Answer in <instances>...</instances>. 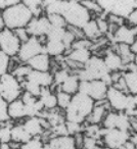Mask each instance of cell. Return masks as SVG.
<instances>
[{
  "instance_id": "cell-57",
  "label": "cell",
  "mask_w": 137,
  "mask_h": 149,
  "mask_svg": "<svg viewBox=\"0 0 137 149\" xmlns=\"http://www.w3.org/2000/svg\"><path fill=\"white\" fill-rule=\"evenodd\" d=\"M134 30H135V33H136V38H137V27H135Z\"/></svg>"
},
{
  "instance_id": "cell-11",
  "label": "cell",
  "mask_w": 137,
  "mask_h": 149,
  "mask_svg": "<svg viewBox=\"0 0 137 149\" xmlns=\"http://www.w3.org/2000/svg\"><path fill=\"white\" fill-rule=\"evenodd\" d=\"M83 68L90 74L92 81L101 80L104 76L110 72L104 63L103 58L97 55H92L90 59L83 65Z\"/></svg>"
},
{
  "instance_id": "cell-34",
  "label": "cell",
  "mask_w": 137,
  "mask_h": 149,
  "mask_svg": "<svg viewBox=\"0 0 137 149\" xmlns=\"http://www.w3.org/2000/svg\"><path fill=\"white\" fill-rule=\"evenodd\" d=\"M30 72H31V68H30L27 64L21 63L13 72H10V74H13V76H15V77L22 83V82H24L26 79H27L28 74H29Z\"/></svg>"
},
{
  "instance_id": "cell-37",
  "label": "cell",
  "mask_w": 137,
  "mask_h": 149,
  "mask_svg": "<svg viewBox=\"0 0 137 149\" xmlns=\"http://www.w3.org/2000/svg\"><path fill=\"white\" fill-rule=\"evenodd\" d=\"M21 149H45V143L42 142V140L37 138H32L28 142L21 145Z\"/></svg>"
},
{
  "instance_id": "cell-18",
  "label": "cell",
  "mask_w": 137,
  "mask_h": 149,
  "mask_svg": "<svg viewBox=\"0 0 137 149\" xmlns=\"http://www.w3.org/2000/svg\"><path fill=\"white\" fill-rule=\"evenodd\" d=\"M108 102L106 100H102L99 102H95L93 109H92L90 116H88L86 122L91 125H100L103 120L104 116L108 112Z\"/></svg>"
},
{
  "instance_id": "cell-23",
  "label": "cell",
  "mask_w": 137,
  "mask_h": 149,
  "mask_svg": "<svg viewBox=\"0 0 137 149\" xmlns=\"http://www.w3.org/2000/svg\"><path fill=\"white\" fill-rule=\"evenodd\" d=\"M91 56V50L89 49H71V51L68 52L66 58L83 66L90 59Z\"/></svg>"
},
{
  "instance_id": "cell-51",
  "label": "cell",
  "mask_w": 137,
  "mask_h": 149,
  "mask_svg": "<svg viewBox=\"0 0 137 149\" xmlns=\"http://www.w3.org/2000/svg\"><path fill=\"white\" fill-rule=\"evenodd\" d=\"M119 149H135V145L133 144V143H131L130 141H128V142H127L124 146H122L121 148H119Z\"/></svg>"
},
{
  "instance_id": "cell-4",
  "label": "cell",
  "mask_w": 137,
  "mask_h": 149,
  "mask_svg": "<svg viewBox=\"0 0 137 149\" xmlns=\"http://www.w3.org/2000/svg\"><path fill=\"white\" fill-rule=\"evenodd\" d=\"M106 100L108 106L112 107L115 111L128 112L135 109L134 96L117 89L114 86L108 87L106 92Z\"/></svg>"
},
{
  "instance_id": "cell-8",
  "label": "cell",
  "mask_w": 137,
  "mask_h": 149,
  "mask_svg": "<svg viewBox=\"0 0 137 149\" xmlns=\"http://www.w3.org/2000/svg\"><path fill=\"white\" fill-rule=\"evenodd\" d=\"M40 53H44V43L40 38L30 37L27 41L21 44L17 57L22 63H27L31 58Z\"/></svg>"
},
{
  "instance_id": "cell-1",
  "label": "cell",
  "mask_w": 137,
  "mask_h": 149,
  "mask_svg": "<svg viewBox=\"0 0 137 149\" xmlns=\"http://www.w3.org/2000/svg\"><path fill=\"white\" fill-rule=\"evenodd\" d=\"M95 105V101L82 93H76L72 96L71 102L64 109V118L66 122L76 123L83 125L87 120L92 109Z\"/></svg>"
},
{
  "instance_id": "cell-52",
  "label": "cell",
  "mask_w": 137,
  "mask_h": 149,
  "mask_svg": "<svg viewBox=\"0 0 137 149\" xmlns=\"http://www.w3.org/2000/svg\"><path fill=\"white\" fill-rule=\"evenodd\" d=\"M0 149H11L9 143H0Z\"/></svg>"
},
{
  "instance_id": "cell-32",
  "label": "cell",
  "mask_w": 137,
  "mask_h": 149,
  "mask_svg": "<svg viewBox=\"0 0 137 149\" xmlns=\"http://www.w3.org/2000/svg\"><path fill=\"white\" fill-rule=\"evenodd\" d=\"M48 19L50 26L54 28H68V24H66L64 17L62 15H57V13H53V15H45Z\"/></svg>"
},
{
  "instance_id": "cell-3",
  "label": "cell",
  "mask_w": 137,
  "mask_h": 149,
  "mask_svg": "<svg viewBox=\"0 0 137 149\" xmlns=\"http://www.w3.org/2000/svg\"><path fill=\"white\" fill-rule=\"evenodd\" d=\"M60 15L64 17L68 27L82 29L91 19V13L80 1H64Z\"/></svg>"
},
{
  "instance_id": "cell-9",
  "label": "cell",
  "mask_w": 137,
  "mask_h": 149,
  "mask_svg": "<svg viewBox=\"0 0 137 149\" xmlns=\"http://www.w3.org/2000/svg\"><path fill=\"white\" fill-rule=\"evenodd\" d=\"M130 132H125L118 129H106L102 128L101 138L103 141V145L110 149H119L124 146L130 140Z\"/></svg>"
},
{
  "instance_id": "cell-17",
  "label": "cell",
  "mask_w": 137,
  "mask_h": 149,
  "mask_svg": "<svg viewBox=\"0 0 137 149\" xmlns=\"http://www.w3.org/2000/svg\"><path fill=\"white\" fill-rule=\"evenodd\" d=\"M28 66L31 70H37V72H50L51 68V57L46 53H40L34 56L33 58L27 62Z\"/></svg>"
},
{
  "instance_id": "cell-47",
  "label": "cell",
  "mask_w": 137,
  "mask_h": 149,
  "mask_svg": "<svg viewBox=\"0 0 137 149\" xmlns=\"http://www.w3.org/2000/svg\"><path fill=\"white\" fill-rule=\"evenodd\" d=\"M15 35H17V37L19 38L20 41H21V43L26 42L30 37H31V36L29 35V33H28V31H27L26 28H22V29L15 30Z\"/></svg>"
},
{
  "instance_id": "cell-13",
  "label": "cell",
  "mask_w": 137,
  "mask_h": 149,
  "mask_svg": "<svg viewBox=\"0 0 137 149\" xmlns=\"http://www.w3.org/2000/svg\"><path fill=\"white\" fill-rule=\"evenodd\" d=\"M22 125L32 138H37V137L41 136L45 129L49 128V124L47 123V120L40 116L25 118V122Z\"/></svg>"
},
{
  "instance_id": "cell-25",
  "label": "cell",
  "mask_w": 137,
  "mask_h": 149,
  "mask_svg": "<svg viewBox=\"0 0 137 149\" xmlns=\"http://www.w3.org/2000/svg\"><path fill=\"white\" fill-rule=\"evenodd\" d=\"M79 84H80V81L77 76H76V74H71L70 77L59 86V89L58 90L73 96L74 94L78 93Z\"/></svg>"
},
{
  "instance_id": "cell-50",
  "label": "cell",
  "mask_w": 137,
  "mask_h": 149,
  "mask_svg": "<svg viewBox=\"0 0 137 149\" xmlns=\"http://www.w3.org/2000/svg\"><path fill=\"white\" fill-rule=\"evenodd\" d=\"M130 49L131 52L134 54V56H137V39L130 45Z\"/></svg>"
},
{
  "instance_id": "cell-43",
  "label": "cell",
  "mask_w": 137,
  "mask_h": 149,
  "mask_svg": "<svg viewBox=\"0 0 137 149\" xmlns=\"http://www.w3.org/2000/svg\"><path fill=\"white\" fill-rule=\"evenodd\" d=\"M10 57L0 50V74L8 72V64Z\"/></svg>"
},
{
  "instance_id": "cell-19",
  "label": "cell",
  "mask_w": 137,
  "mask_h": 149,
  "mask_svg": "<svg viewBox=\"0 0 137 149\" xmlns=\"http://www.w3.org/2000/svg\"><path fill=\"white\" fill-rule=\"evenodd\" d=\"M103 61L106 63L108 70L110 72H121L122 68H124L123 62L121 57L119 56V54L117 53L115 50H110L106 53V55L103 56Z\"/></svg>"
},
{
  "instance_id": "cell-28",
  "label": "cell",
  "mask_w": 137,
  "mask_h": 149,
  "mask_svg": "<svg viewBox=\"0 0 137 149\" xmlns=\"http://www.w3.org/2000/svg\"><path fill=\"white\" fill-rule=\"evenodd\" d=\"M115 51L119 54L123 62V65L127 66L128 64L132 63L134 60V54L131 52L130 46L126 45V44H117V47Z\"/></svg>"
},
{
  "instance_id": "cell-14",
  "label": "cell",
  "mask_w": 137,
  "mask_h": 149,
  "mask_svg": "<svg viewBox=\"0 0 137 149\" xmlns=\"http://www.w3.org/2000/svg\"><path fill=\"white\" fill-rule=\"evenodd\" d=\"M112 35L113 40L116 44H126V45L130 46L137 39L134 28H131L126 25L118 27Z\"/></svg>"
},
{
  "instance_id": "cell-40",
  "label": "cell",
  "mask_w": 137,
  "mask_h": 149,
  "mask_svg": "<svg viewBox=\"0 0 137 149\" xmlns=\"http://www.w3.org/2000/svg\"><path fill=\"white\" fill-rule=\"evenodd\" d=\"M66 127L68 130V134L70 136H75L80 133H83L84 127L80 124H76V123H71V122H66Z\"/></svg>"
},
{
  "instance_id": "cell-21",
  "label": "cell",
  "mask_w": 137,
  "mask_h": 149,
  "mask_svg": "<svg viewBox=\"0 0 137 149\" xmlns=\"http://www.w3.org/2000/svg\"><path fill=\"white\" fill-rule=\"evenodd\" d=\"M39 100L43 105L44 110H53L57 107L56 94L52 92L50 88H42Z\"/></svg>"
},
{
  "instance_id": "cell-46",
  "label": "cell",
  "mask_w": 137,
  "mask_h": 149,
  "mask_svg": "<svg viewBox=\"0 0 137 149\" xmlns=\"http://www.w3.org/2000/svg\"><path fill=\"white\" fill-rule=\"evenodd\" d=\"M95 21H96V23H97L98 29H99L101 35H103V34H106V32H108V27H110V24H108V19H102V17H97Z\"/></svg>"
},
{
  "instance_id": "cell-6",
  "label": "cell",
  "mask_w": 137,
  "mask_h": 149,
  "mask_svg": "<svg viewBox=\"0 0 137 149\" xmlns=\"http://www.w3.org/2000/svg\"><path fill=\"white\" fill-rule=\"evenodd\" d=\"M24 90L22 84L10 72L1 74L0 77V96L7 102L20 99Z\"/></svg>"
},
{
  "instance_id": "cell-29",
  "label": "cell",
  "mask_w": 137,
  "mask_h": 149,
  "mask_svg": "<svg viewBox=\"0 0 137 149\" xmlns=\"http://www.w3.org/2000/svg\"><path fill=\"white\" fill-rule=\"evenodd\" d=\"M23 2L31 10L34 17H38L43 15L42 13L44 11V8H43V4H42V1H38V0H26V1H23Z\"/></svg>"
},
{
  "instance_id": "cell-36",
  "label": "cell",
  "mask_w": 137,
  "mask_h": 149,
  "mask_svg": "<svg viewBox=\"0 0 137 149\" xmlns=\"http://www.w3.org/2000/svg\"><path fill=\"white\" fill-rule=\"evenodd\" d=\"M70 72L66 68H60L57 70L53 74V84H55L56 86L59 87L68 77H70Z\"/></svg>"
},
{
  "instance_id": "cell-38",
  "label": "cell",
  "mask_w": 137,
  "mask_h": 149,
  "mask_svg": "<svg viewBox=\"0 0 137 149\" xmlns=\"http://www.w3.org/2000/svg\"><path fill=\"white\" fill-rule=\"evenodd\" d=\"M7 107H8V103L0 96V124H4L10 120L7 112Z\"/></svg>"
},
{
  "instance_id": "cell-42",
  "label": "cell",
  "mask_w": 137,
  "mask_h": 149,
  "mask_svg": "<svg viewBox=\"0 0 137 149\" xmlns=\"http://www.w3.org/2000/svg\"><path fill=\"white\" fill-rule=\"evenodd\" d=\"M81 4L89 11L90 13H101V8L98 5L97 1H89V0H83V1H80Z\"/></svg>"
},
{
  "instance_id": "cell-33",
  "label": "cell",
  "mask_w": 137,
  "mask_h": 149,
  "mask_svg": "<svg viewBox=\"0 0 137 149\" xmlns=\"http://www.w3.org/2000/svg\"><path fill=\"white\" fill-rule=\"evenodd\" d=\"M66 31V28H54L51 27L48 34L46 35V41H62Z\"/></svg>"
},
{
  "instance_id": "cell-49",
  "label": "cell",
  "mask_w": 137,
  "mask_h": 149,
  "mask_svg": "<svg viewBox=\"0 0 137 149\" xmlns=\"http://www.w3.org/2000/svg\"><path fill=\"white\" fill-rule=\"evenodd\" d=\"M17 2H19V1H17V0H0V13L4 9L8 8L11 5L15 4Z\"/></svg>"
},
{
  "instance_id": "cell-58",
  "label": "cell",
  "mask_w": 137,
  "mask_h": 149,
  "mask_svg": "<svg viewBox=\"0 0 137 149\" xmlns=\"http://www.w3.org/2000/svg\"><path fill=\"white\" fill-rule=\"evenodd\" d=\"M135 149H137V144H136V145H135Z\"/></svg>"
},
{
  "instance_id": "cell-20",
  "label": "cell",
  "mask_w": 137,
  "mask_h": 149,
  "mask_svg": "<svg viewBox=\"0 0 137 149\" xmlns=\"http://www.w3.org/2000/svg\"><path fill=\"white\" fill-rule=\"evenodd\" d=\"M7 112H8V116L10 120H17L26 118V107L21 98L13 102H9Z\"/></svg>"
},
{
  "instance_id": "cell-45",
  "label": "cell",
  "mask_w": 137,
  "mask_h": 149,
  "mask_svg": "<svg viewBox=\"0 0 137 149\" xmlns=\"http://www.w3.org/2000/svg\"><path fill=\"white\" fill-rule=\"evenodd\" d=\"M97 142L98 141L95 139L89 138V137H86L84 135V140L81 149H95L97 147Z\"/></svg>"
},
{
  "instance_id": "cell-53",
  "label": "cell",
  "mask_w": 137,
  "mask_h": 149,
  "mask_svg": "<svg viewBox=\"0 0 137 149\" xmlns=\"http://www.w3.org/2000/svg\"><path fill=\"white\" fill-rule=\"evenodd\" d=\"M3 29H5V25H4V21H3L2 15L0 13V31H2Z\"/></svg>"
},
{
  "instance_id": "cell-12",
  "label": "cell",
  "mask_w": 137,
  "mask_h": 149,
  "mask_svg": "<svg viewBox=\"0 0 137 149\" xmlns=\"http://www.w3.org/2000/svg\"><path fill=\"white\" fill-rule=\"evenodd\" d=\"M26 29L31 37L43 38L46 37L49 30L51 29V26L48 22L47 17L43 15L41 17H33Z\"/></svg>"
},
{
  "instance_id": "cell-2",
  "label": "cell",
  "mask_w": 137,
  "mask_h": 149,
  "mask_svg": "<svg viewBox=\"0 0 137 149\" xmlns=\"http://www.w3.org/2000/svg\"><path fill=\"white\" fill-rule=\"evenodd\" d=\"M5 28L9 30L27 28L31 19H33L31 10L24 4L23 1H19L15 4L9 6L8 8L1 11Z\"/></svg>"
},
{
  "instance_id": "cell-24",
  "label": "cell",
  "mask_w": 137,
  "mask_h": 149,
  "mask_svg": "<svg viewBox=\"0 0 137 149\" xmlns=\"http://www.w3.org/2000/svg\"><path fill=\"white\" fill-rule=\"evenodd\" d=\"M81 31H82V34H83V37L91 42L99 39L100 36H102L99 29H98L97 23H96L95 19H90V21L82 28Z\"/></svg>"
},
{
  "instance_id": "cell-55",
  "label": "cell",
  "mask_w": 137,
  "mask_h": 149,
  "mask_svg": "<svg viewBox=\"0 0 137 149\" xmlns=\"http://www.w3.org/2000/svg\"><path fill=\"white\" fill-rule=\"evenodd\" d=\"M95 149H110V148H108V147H106V146H98L97 145V147H96Z\"/></svg>"
},
{
  "instance_id": "cell-59",
  "label": "cell",
  "mask_w": 137,
  "mask_h": 149,
  "mask_svg": "<svg viewBox=\"0 0 137 149\" xmlns=\"http://www.w3.org/2000/svg\"><path fill=\"white\" fill-rule=\"evenodd\" d=\"M0 77H1V74H0Z\"/></svg>"
},
{
  "instance_id": "cell-30",
  "label": "cell",
  "mask_w": 137,
  "mask_h": 149,
  "mask_svg": "<svg viewBox=\"0 0 137 149\" xmlns=\"http://www.w3.org/2000/svg\"><path fill=\"white\" fill-rule=\"evenodd\" d=\"M101 133H102V128L99 125L88 124V126L84 127V130H83V134L86 137L95 139L97 141L101 138Z\"/></svg>"
},
{
  "instance_id": "cell-39",
  "label": "cell",
  "mask_w": 137,
  "mask_h": 149,
  "mask_svg": "<svg viewBox=\"0 0 137 149\" xmlns=\"http://www.w3.org/2000/svg\"><path fill=\"white\" fill-rule=\"evenodd\" d=\"M11 127L13 126H0V143H9L11 141Z\"/></svg>"
},
{
  "instance_id": "cell-7",
  "label": "cell",
  "mask_w": 137,
  "mask_h": 149,
  "mask_svg": "<svg viewBox=\"0 0 137 149\" xmlns=\"http://www.w3.org/2000/svg\"><path fill=\"white\" fill-rule=\"evenodd\" d=\"M108 86L101 80H94L91 82H80L78 92L89 96L95 102L106 100Z\"/></svg>"
},
{
  "instance_id": "cell-54",
  "label": "cell",
  "mask_w": 137,
  "mask_h": 149,
  "mask_svg": "<svg viewBox=\"0 0 137 149\" xmlns=\"http://www.w3.org/2000/svg\"><path fill=\"white\" fill-rule=\"evenodd\" d=\"M133 64H134V68H135V70H136V72H137V56H135V57H134Z\"/></svg>"
},
{
  "instance_id": "cell-15",
  "label": "cell",
  "mask_w": 137,
  "mask_h": 149,
  "mask_svg": "<svg viewBox=\"0 0 137 149\" xmlns=\"http://www.w3.org/2000/svg\"><path fill=\"white\" fill-rule=\"evenodd\" d=\"M26 80L37 84L41 88H50L53 85V74L50 72H37L31 70Z\"/></svg>"
},
{
  "instance_id": "cell-22",
  "label": "cell",
  "mask_w": 137,
  "mask_h": 149,
  "mask_svg": "<svg viewBox=\"0 0 137 149\" xmlns=\"http://www.w3.org/2000/svg\"><path fill=\"white\" fill-rule=\"evenodd\" d=\"M68 51L62 41H46L44 44V53L49 57H59Z\"/></svg>"
},
{
  "instance_id": "cell-5",
  "label": "cell",
  "mask_w": 137,
  "mask_h": 149,
  "mask_svg": "<svg viewBox=\"0 0 137 149\" xmlns=\"http://www.w3.org/2000/svg\"><path fill=\"white\" fill-rule=\"evenodd\" d=\"M97 3L102 11L123 19L137 7V0H99Z\"/></svg>"
},
{
  "instance_id": "cell-16",
  "label": "cell",
  "mask_w": 137,
  "mask_h": 149,
  "mask_svg": "<svg viewBox=\"0 0 137 149\" xmlns=\"http://www.w3.org/2000/svg\"><path fill=\"white\" fill-rule=\"evenodd\" d=\"M49 149H78L74 136H55L47 141Z\"/></svg>"
},
{
  "instance_id": "cell-10",
  "label": "cell",
  "mask_w": 137,
  "mask_h": 149,
  "mask_svg": "<svg viewBox=\"0 0 137 149\" xmlns=\"http://www.w3.org/2000/svg\"><path fill=\"white\" fill-rule=\"evenodd\" d=\"M21 44L15 31L7 28L0 31V50L9 57H15L17 55Z\"/></svg>"
},
{
  "instance_id": "cell-48",
  "label": "cell",
  "mask_w": 137,
  "mask_h": 149,
  "mask_svg": "<svg viewBox=\"0 0 137 149\" xmlns=\"http://www.w3.org/2000/svg\"><path fill=\"white\" fill-rule=\"evenodd\" d=\"M127 22H128L129 27L135 28L137 27V7L129 15V17H127Z\"/></svg>"
},
{
  "instance_id": "cell-31",
  "label": "cell",
  "mask_w": 137,
  "mask_h": 149,
  "mask_svg": "<svg viewBox=\"0 0 137 149\" xmlns=\"http://www.w3.org/2000/svg\"><path fill=\"white\" fill-rule=\"evenodd\" d=\"M22 87H23V90L25 92H28L31 95L35 96V97L39 98L40 95H41V90L42 88L40 86H38L37 84L33 83V82H30L25 80L24 82H22Z\"/></svg>"
},
{
  "instance_id": "cell-41",
  "label": "cell",
  "mask_w": 137,
  "mask_h": 149,
  "mask_svg": "<svg viewBox=\"0 0 137 149\" xmlns=\"http://www.w3.org/2000/svg\"><path fill=\"white\" fill-rule=\"evenodd\" d=\"M76 40L77 39H76V36L74 35L73 32L68 29V28H66V33H64V38H62V43H64V45L66 46V50L71 49L72 45H73V43L76 41Z\"/></svg>"
},
{
  "instance_id": "cell-35",
  "label": "cell",
  "mask_w": 137,
  "mask_h": 149,
  "mask_svg": "<svg viewBox=\"0 0 137 149\" xmlns=\"http://www.w3.org/2000/svg\"><path fill=\"white\" fill-rule=\"evenodd\" d=\"M55 94H56V99H57V107L62 110L66 109V107H68L70 102H71L72 95H70L68 93H64L62 91H59V90Z\"/></svg>"
},
{
  "instance_id": "cell-44",
  "label": "cell",
  "mask_w": 137,
  "mask_h": 149,
  "mask_svg": "<svg viewBox=\"0 0 137 149\" xmlns=\"http://www.w3.org/2000/svg\"><path fill=\"white\" fill-rule=\"evenodd\" d=\"M51 132H52V134H54L53 137H55V136H66V135H68V130H66V123H64V124H62V125H58V126L52 127Z\"/></svg>"
},
{
  "instance_id": "cell-26",
  "label": "cell",
  "mask_w": 137,
  "mask_h": 149,
  "mask_svg": "<svg viewBox=\"0 0 137 149\" xmlns=\"http://www.w3.org/2000/svg\"><path fill=\"white\" fill-rule=\"evenodd\" d=\"M123 79L126 86L127 93L131 95H137V72L127 70L123 74Z\"/></svg>"
},
{
  "instance_id": "cell-56",
  "label": "cell",
  "mask_w": 137,
  "mask_h": 149,
  "mask_svg": "<svg viewBox=\"0 0 137 149\" xmlns=\"http://www.w3.org/2000/svg\"><path fill=\"white\" fill-rule=\"evenodd\" d=\"M134 102H135V107L137 108V95H134Z\"/></svg>"
},
{
  "instance_id": "cell-27",
  "label": "cell",
  "mask_w": 137,
  "mask_h": 149,
  "mask_svg": "<svg viewBox=\"0 0 137 149\" xmlns=\"http://www.w3.org/2000/svg\"><path fill=\"white\" fill-rule=\"evenodd\" d=\"M31 139L32 137L27 133L23 125H13L11 127V141L13 142H17L22 145Z\"/></svg>"
}]
</instances>
